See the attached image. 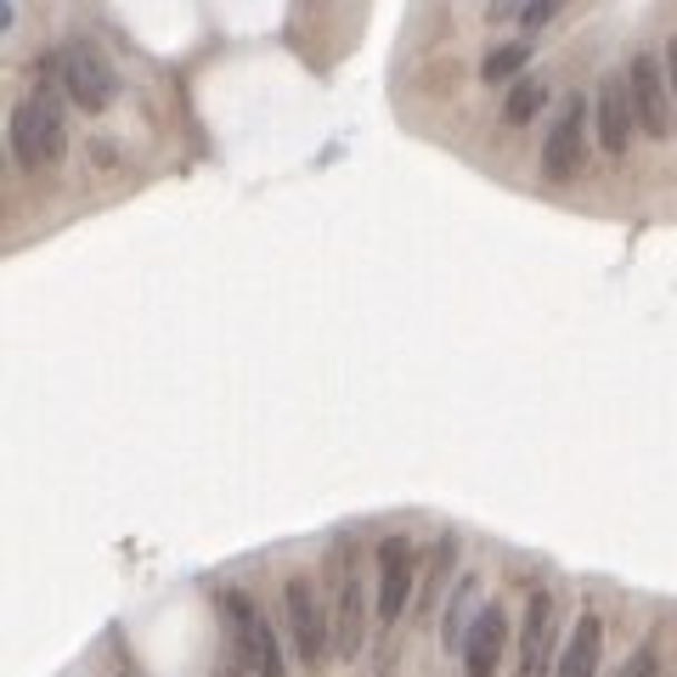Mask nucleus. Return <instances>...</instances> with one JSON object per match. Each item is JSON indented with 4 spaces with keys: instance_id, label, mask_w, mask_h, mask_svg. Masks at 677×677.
<instances>
[{
    "instance_id": "obj_1",
    "label": "nucleus",
    "mask_w": 677,
    "mask_h": 677,
    "mask_svg": "<svg viewBox=\"0 0 677 677\" xmlns=\"http://www.w3.org/2000/svg\"><path fill=\"white\" fill-rule=\"evenodd\" d=\"M327 581H333V655L356 660L362 644H367V559H362L356 542L333 548Z\"/></svg>"
},
{
    "instance_id": "obj_2",
    "label": "nucleus",
    "mask_w": 677,
    "mask_h": 677,
    "mask_svg": "<svg viewBox=\"0 0 677 677\" xmlns=\"http://www.w3.org/2000/svg\"><path fill=\"white\" fill-rule=\"evenodd\" d=\"M68 147V125H62V102L57 91H46V85H35V91L12 108V158L23 169H51Z\"/></svg>"
},
{
    "instance_id": "obj_3",
    "label": "nucleus",
    "mask_w": 677,
    "mask_h": 677,
    "mask_svg": "<svg viewBox=\"0 0 677 677\" xmlns=\"http://www.w3.org/2000/svg\"><path fill=\"white\" fill-rule=\"evenodd\" d=\"M57 73H62V91H68L85 114H102V108H114V97H119V68H114V57H108L97 40H68V46L57 51Z\"/></svg>"
},
{
    "instance_id": "obj_4",
    "label": "nucleus",
    "mask_w": 677,
    "mask_h": 677,
    "mask_svg": "<svg viewBox=\"0 0 677 677\" xmlns=\"http://www.w3.org/2000/svg\"><path fill=\"white\" fill-rule=\"evenodd\" d=\"M283 621H288L294 655L305 666H322L333 655V616L322 610V592H316L311 576H288V587H283Z\"/></svg>"
},
{
    "instance_id": "obj_5",
    "label": "nucleus",
    "mask_w": 677,
    "mask_h": 677,
    "mask_svg": "<svg viewBox=\"0 0 677 677\" xmlns=\"http://www.w3.org/2000/svg\"><path fill=\"white\" fill-rule=\"evenodd\" d=\"M412 587H418V553H412V542L384 537V542H379V581H373V610H379V627H395V621L406 616Z\"/></svg>"
},
{
    "instance_id": "obj_6",
    "label": "nucleus",
    "mask_w": 677,
    "mask_h": 677,
    "mask_svg": "<svg viewBox=\"0 0 677 677\" xmlns=\"http://www.w3.org/2000/svg\"><path fill=\"white\" fill-rule=\"evenodd\" d=\"M220 610L232 616V627H237V649H243V660L254 666V677H288V660H283V644H277V627L254 610L243 592H226L220 599Z\"/></svg>"
},
{
    "instance_id": "obj_7",
    "label": "nucleus",
    "mask_w": 677,
    "mask_h": 677,
    "mask_svg": "<svg viewBox=\"0 0 677 677\" xmlns=\"http://www.w3.org/2000/svg\"><path fill=\"white\" fill-rule=\"evenodd\" d=\"M627 79H632V102H638V130H644V136H655V141H666V136H671V114H677V97H671L666 62L638 51V57H632V68H627Z\"/></svg>"
},
{
    "instance_id": "obj_8",
    "label": "nucleus",
    "mask_w": 677,
    "mask_h": 677,
    "mask_svg": "<svg viewBox=\"0 0 677 677\" xmlns=\"http://www.w3.org/2000/svg\"><path fill=\"white\" fill-rule=\"evenodd\" d=\"M592 125H599V147L610 158H621L632 147L638 130V102H632V79L627 73H605L599 79V97H592Z\"/></svg>"
},
{
    "instance_id": "obj_9",
    "label": "nucleus",
    "mask_w": 677,
    "mask_h": 677,
    "mask_svg": "<svg viewBox=\"0 0 677 677\" xmlns=\"http://www.w3.org/2000/svg\"><path fill=\"white\" fill-rule=\"evenodd\" d=\"M581 158H587V97H570V102L559 108V119L548 125L542 176H548V181H576Z\"/></svg>"
},
{
    "instance_id": "obj_10",
    "label": "nucleus",
    "mask_w": 677,
    "mask_h": 677,
    "mask_svg": "<svg viewBox=\"0 0 677 677\" xmlns=\"http://www.w3.org/2000/svg\"><path fill=\"white\" fill-rule=\"evenodd\" d=\"M553 632H559V605H553V592H531L526 627H520V677H548Z\"/></svg>"
},
{
    "instance_id": "obj_11",
    "label": "nucleus",
    "mask_w": 677,
    "mask_h": 677,
    "mask_svg": "<svg viewBox=\"0 0 677 677\" xmlns=\"http://www.w3.org/2000/svg\"><path fill=\"white\" fill-rule=\"evenodd\" d=\"M502 644H508V616H502V610H480V621H474L469 638H463V671H469V677H497Z\"/></svg>"
},
{
    "instance_id": "obj_12",
    "label": "nucleus",
    "mask_w": 677,
    "mask_h": 677,
    "mask_svg": "<svg viewBox=\"0 0 677 677\" xmlns=\"http://www.w3.org/2000/svg\"><path fill=\"white\" fill-rule=\"evenodd\" d=\"M599 660H605V621L599 616H581L565 655H559V671L553 677H599Z\"/></svg>"
},
{
    "instance_id": "obj_13",
    "label": "nucleus",
    "mask_w": 677,
    "mask_h": 677,
    "mask_svg": "<svg viewBox=\"0 0 677 677\" xmlns=\"http://www.w3.org/2000/svg\"><path fill=\"white\" fill-rule=\"evenodd\" d=\"M480 581L474 576H463L458 581V592H452V610H447V649H463V638H469V627L480 621Z\"/></svg>"
},
{
    "instance_id": "obj_14",
    "label": "nucleus",
    "mask_w": 677,
    "mask_h": 677,
    "mask_svg": "<svg viewBox=\"0 0 677 677\" xmlns=\"http://www.w3.org/2000/svg\"><path fill=\"white\" fill-rule=\"evenodd\" d=\"M542 102H548V85L537 73H526V79H514V91L502 97V119L508 125H531L542 114Z\"/></svg>"
},
{
    "instance_id": "obj_15",
    "label": "nucleus",
    "mask_w": 677,
    "mask_h": 677,
    "mask_svg": "<svg viewBox=\"0 0 677 677\" xmlns=\"http://www.w3.org/2000/svg\"><path fill=\"white\" fill-rule=\"evenodd\" d=\"M452 570H458V537H447L430 559V576H423V592H418V610H435V599L452 587Z\"/></svg>"
},
{
    "instance_id": "obj_16",
    "label": "nucleus",
    "mask_w": 677,
    "mask_h": 677,
    "mask_svg": "<svg viewBox=\"0 0 677 677\" xmlns=\"http://www.w3.org/2000/svg\"><path fill=\"white\" fill-rule=\"evenodd\" d=\"M526 57H531V46H520V40L491 46V51H485V62H480V73H485L491 85H502V79H514V73L526 68Z\"/></svg>"
},
{
    "instance_id": "obj_17",
    "label": "nucleus",
    "mask_w": 677,
    "mask_h": 677,
    "mask_svg": "<svg viewBox=\"0 0 677 677\" xmlns=\"http://www.w3.org/2000/svg\"><path fill=\"white\" fill-rule=\"evenodd\" d=\"M621 677H660V649H655V644H644V649L621 666Z\"/></svg>"
},
{
    "instance_id": "obj_18",
    "label": "nucleus",
    "mask_w": 677,
    "mask_h": 677,
    "mask_svg": "<svg viewBox=\"0 0 677 677\" xmlns=\"http://www.w3.org/2000/svg\"><path fill=\"white\" fill-rule=\"evenodd\" d=\"M553 12H559V0H526V12H520V23H526V29H542V23H548Z\"/></svg>"
},
{
    "instance_id": "obj_19",
    "label": "nucleus",
    "mask_w": 677,
    "mask_h": 677,
    "mask_svg": "<svg viewBox=\"0 0 677 677\" xmlns=\"http://www.w3.org/2000/svg\"><path fill=\"white\" fill-rule=\"evenodd\" d=\"M514 7H520V0H491V12H485V18H497V23H502V18H520Z\"/></svg>"
},
{
    "instance_id": "obj_20",
    "label": "nucleus",
    "mask_w": 677,
    "mask_h": 677,
    "mask_svg": "<svg viewBox=\"0 0 677 677\" xmlns=\"http://www.w3.org/2000/svg\"><path fill=\"white\" fill-rule=\"evenodd\" d=\"M666 79H671V97H677V40L666 46Z\"/></svg>"
}]
</instances>
